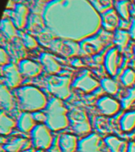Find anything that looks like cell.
I'll use <instances>...</instances> for the list:
<instances>
[{"instance_id": "cell-27", "label": "cell", "mask_w": 135, "mask_h": 152, "mask_svg": "<svg viewBox=\"0 0 135 152\" xmlns=\"http://www.w3.org/2000/svg\"><path fill=\"white\" fill-rule=\"evenodd\" d=\"M116 11L125 21L130 19V2L128 0H120L116 3Z\"/></svg>"}, {"instance_id": "cell-26", "label": "cell", "mask_w": 135, "mask_h": 152, "mask_svg": "<svg viewBox=\"0 0 135 152\" xmlns=\"http://www.w3.org/2000/svg\"><path fill=\"white\" fill-rule=\"evenodd\" d=\"M130 34L125 30H117L114 35V42L120 48H124L126 47L130 41Z\"/></svg>"}, {"instance_id": "cell-36", "label": "cell", "mask_w": 135, "mask_h": 152, "mask_svg": "<svg viewBox=\"0 0 135 152\" xmlns=\"http://www.w3.org/2000/svg\"><path fill=\"white\" fill-rule=\"evenodd\" d=\"M47 152H62V151L61 150L60 147H59V143L58 145H54V146H52L50 147Z\"/></svg>"}, {"instance_id": "cell-7", "label": "cell", "mask_w": 135, "mask_h": 152, "mask_svg": "<svg viewBox=\"0 0 135 152\" xmlns=\"http://www.w3.org/2000/svg\"><path fill=\"white\" fill-rule=\"evenodd\" d=\"M71 127L78 135H85L91 132V124L87 114L81 109H73L69 114Z\"/></svg>"}, {"instance_id": "cell-18", "label": "cell", "mask_w": 135, "mask_h": 152, "mask_svg": "<svg viewBox=\"0 0 135 152\" xmlns=\"http://www.w3.org/2000/svg\"><path fill=\"white\" fill-rule=\"evenodd\" d=\"M40 61L45 71L50 75H55L61 71V66L57 60L49 53H43L40 56Z\"/></svg>"}, {"instance_id": "cell-24", "label": "cell", "mask_w": 135, "mask_h": 152, "mask_svg": "<svg viewBox=\"0 0 135 152\" xmlns=\"http://www.w3.org/2000/svg\"><path fill=\"white\" fill-rule=\"evenodd\" d=\"M121 128L126 132H132L135 128V111L128 112L120 120Z\"/></svg>"}, {"instance_id": "cell-21", "label": "cell", "mask_w": 135, "mask_h": 152, "mask_svg": "<svg viewBox=\"0 0 135 152\" xmlns=\"http://www.w3.org/2000/svg\"><path fill=\"white\" fill-rule=\"evenodd\" d=\"M16 126V122L14 119L5 113L4 112H1L0 115V132L2 135H7L11 133Z\"/></svg>"}, {"instance_id": "cell-17", "label": "cell", "mask_w": 135, "mask_h": 152, "mask_svg": "<svg viewBox=\"0 0 135 152\" xmlns=\"http://www.w3.org/2000/svg\"><path fill=\"white\" fill-rule=\"evenodd\" d=\"M59 145L62 152H77L78 151L79 142L76 135L64 133L59 137Z\"/></svg>"}, {"instance_id": "cell-2", "label": "cell", "mask_w": 135, "mask_h": 152, "mask_svg": "<svg viewBox=\"0 0 135 152\" xmlns=\"http://www.w3.org/2000/svg\"><path fill=\"white\" fill-rule=\"evenodd\" d=\"M21 109L25 111L38 112L47 106V97L41 90L33 86H25L16 90Z\"/></svg>"}, {"instance_id": "cell-13", "label": "cell", "mask_w": 135, "mask_h": 152, "mask_svg": "<svg viewBox=\"0 0 135 152\" xmlns=\"http://www.w3.org/2000/svg\"><path fill=\"white\" fill-rule=\"evenodd\" d=\"M97 107L102 113L107 116H113L119 111L120 104L112 97L105 96L97 102Z\"/></svg>"}, {"instance_id": "cell-11", "label": "cell", "mask_w": 135, "mask_h": 152, "mask_svg": "<svg viewBox=\"0 0 135 152\" xmlns=\"http://www.w3.org/2000/svg\"><path fill=\"white\" fill-rule=\"evenodd\" d=\"M78 152H104L101 139L97 134H91L79 141Z\"/></svg>"}, {"instance_id": "cell-22", "label": "cell", "mask_w": 135, "mask_h": 152, "mask_svg": "<svg viewBox=\"0 0 135 152\" xmlns=\"http://www.w3.org/2000/svg\"><path fill=\"white\" fill-rule=\"evenodd\" d=\"M30 142L25 138H17L9 143L3 146V149L7 152H21L22 150L28 148Z\"/></svg>"}, {"instance_id": "cell-23", "label": "cell", "mask_w": 135, "mask_h": 152, "mask_svg": "<svg viewBox=\"0 0 135 152\" xmlns=\"http://www.w3.org/2000/svg\"><path fill=\"white\" fill-rule=\"evenodd\" d=\"M0 102L2 108L7 110H11L14 109V103L13 96L7 86L3 84L0 86Z\"/></svg>"}, {"instance_id": "cell-34", "label": "cell", "mask_w": 135, "mask_h": 152, "mask_svg": "<svg viewBox=\"0 0 135 152\" xmlns=\"http://www.w3.org/2000/svg\"><path fill=\"white\" fill-rule=\"evenodd\" d=\"M33 116L35 119V121H40V122H46V121H47V115L44 113H40L39 111L35 112L33 114Z\"/></svg>"}, {"instance_id": "cell-3", "label": "cell", "mask_w": 135, "mask_h": 152, "mask_svg": "<svg viewBox=\"0 0 135 152\" xmlns=\"http://www.w3.org/2000/svg\"><path fill=\"white\" fill-rule=\"evenodd\" d=\"M47 121L46 125L52 131L65 129L70 124L68 110L65 106L62 100L52 98L46 107Z\"/></svg>"}, {"instance_id": "cell-16", "label": "cell", "mask_w": 135, "mask_h": 152, "mask_svg": "<svg viewBox=\"0 0 135 152\" xmlns=\"http://www.w3.org/2000/svg\"><path fill=\"white\" fill-rule=\"evenodd\" d=\"M19 70L22 75L26 77H36L42 72L43 67L40 64L29 60V59H23L19 63Z\"/></svg>"}, {"instance_id": "cell-1", "label": "cell", "mask_w": 135, "mask_h": 152, "mask_svg": "<svg viewBox=\"0 0 135 152\" xmlns=\"http://www.w3.org/2000/svg\"><path fill=\"white\" fill-rule=\"evenodd\" d=\"M45 26L52 35L63 40H82L98 33L101 14L89 0H52L43 11Z\"/></svg>"}, {"instance_id": "cell-28", "label": "cell", "mask_w": 135, "mask_h": 152, "mask_svg": "<svg viewBox=\"0 0 135 152\" xmlns=\"http://www.w3.org/2000/svg\"><path fill=\"white\" fill-rule=\"evenodd\" d=\"M95 9L99 14H103L107 10L113 8V1L112 0H89Z\"/></svg>"}, {"instance_id": "cell-4", "label": "cell", "mask_w": 135, "mask_h": 152, "mask_svg": "<svg viewBox=\"0 0 135 152\" xmlns=\"http://www.w3.org/2000/svg\"><path fill=\"white\" fill-rule=\"evenodd\" d=\"M47 90L57 98L66 100L70 96V78L69 77L51 76L47 78Z\"/></svg>"}, {"instance_id": "cell-8", "label": "cell", "mask_w": 135, "mask_h": 152, "mask_svg": "<svg viewBox=\"0 0 135 152\" xmlns=\"http://www.w3.org/2000/svg\"><path fill=\"white\" fill-rule=\"evenodd\" d=\"M50 48L54 52L65 56H73L78 54L80 51V45L76 44V41L63 40L58 38L50 43Z\"/></svg>"}, {"instance_id": "cell-9", "label": "cell", "mask_w": 135, "mask_h": 152, "mask_svg": "<svg viewBox=\"0 0 135 152\" xmlns=\"http://www.w3.org/2000/svg\"><path fill=\"white\" fill-rule=\"evenodd\" d=\"M72 86L74 88L79 89L84 92L90 93L97 90L99 87V83L90 75L89 71H85L73 81Z\"/></svg>"}, {"instance_id": "cell-30", "label": "cell", "mask_w": 135, "mask_h": 152, "mask_svg": "<svg viewBox=\"0 0 135 152\" xmlns=\"http://www.w3.org/2000/svg\"><path fill=\"white\" fill-rule=\"evenodd\" d=\"M101 86L106 92L111 94H116L118 90V84L111 78H104L101 81Z\"/></svg>"}, {"instance_id": "cell-35", "label": "cell", "mask_w": 135, "mask_h": 152, "mask_svg": "<svg viewBox=\"0 0 135 152\" xmlns=\"http://www.w3.org/2000/svg\"><path fill=\"white\" fill-rule=\"evenodd\" d=\"M130 34L131 37L134 38L135 40V18L132 19L131 21V25H130Z\"/></svg>"}, {"instance_id": "cell-29", "label": "cell", "mask_w": 135, "mask_h": 152, "mask_svg": "<svg viewBox=\"0 0 135 152\" xmlns=\"http://www.w3.org/2000/svg\"><path fill=\"white\" fill-rule=\"evenodd\" d=\"M121 80L126 86H131L135 83V71L132 69H126L121 76Z\"/></svg>"}, {"instance_id": "cell-15", "label": "cell", "mask_w": 135, "mask_h": 152, "mask_svg": "<svg viewBox=\"0 0 135 152\" xmlns=\"http://www.w3.org/2000/svg\"><path fill=\"white\" fill-rule=\"evenodd\" d=\"M119 52L118 49L116 48H113L107 52L105 59H104V65L106 67L107 71L111 75H115L118 71V66H119Z\"/></svg>"}, {"instance_id": "cell-37", "label": "cell", "mask_w": 135, "mask_h": 152, "mask_svg": "<svg viewBox=\"0 0 135 152\" xmlns=\"http://www.w3.org/2000/svg\"><path fill=\"white\" fill-rule=\"evenodd\" d=\"M127 152H135V142H131L129 143Z\"/></svg>"}, {"instance_id": "cell-6", "label": "cell", "mask_w": 135, "mask_h": 152, "mask_svg": "<svg viewBox=\"0 0 135 152\" xmlns=\"http://www.w3.org/2000/svg\"><path fill=\"white\" fill-rule=\"evenodd\" d=\"M33 146L40 150H48L52 146L53 137L51 129L47 125L39 124L32 131Z\"/></svg>"}, {"instance_id": "cell-12", "label": "cell", "mask_w": 135, "mask_h": 152, "mask_svg": "<svg viewBox=\"0 0 135 152\" xmlns=\"http://www.w3.org/2000/svg\"><path fill=\"white\" fill-rule=\"evenodd\" d=\"M28 16H29V10L25 5L18 4L15 5L14 11H12L11 17L12 21L14 26L17 28H24L27 26Z\"/></svg>"}, {"instance_id": "cell-39", "label": "cell", "mask_w": 135, "mask_h": 152, "mask_svg": "<svg viewBox=\"0 0 135 152\" xmlns=\"http://www.w3.org/2000/svg\"><path fill=\"white\" fill-rule=\"evenodd\" d=\"M134 57H135V48H134Z\"/></svg>"}, {"instance_id": "cell-38", "label": "cell", "mask_w": 135, "mask_h": 152, "mask_svg": "<svg viewBox=\"0 0 135 152\" xmlns=\"http://www.w3.org/2000/svg\"><path fill=\"white\" fill-rule=\"evenodd\" d=\"M36 152H44V150H39V151H37Z\"/></svg>"}, {"instance_id": "cell-33", "label": "cell", "mask_w": 135, "mask_h": 152, "mask_svg": "<svg viewBox=\"0 0 135 152\" xmlns=\"http://www.w3.org/2000/svg\"><path fill=\"white\" fill-rule=\"evenodd\" d=\"M0 64L2 66L9 64V56L4 49L0 50Z\"/></svg>"}, {"instance_id": "cell-20", "label": "cell", "mask_w": 135, "mask_h": 152, "mask_svg": "<svg viewBox=\"0 0 135 152\" xmlns=\"http://www.w3.org/2000/svg\"><path fill=\"white\" fill-rule=\"evenodd\" d=\"M17 127L23 132H30L35 128V119L33 114L25 113L19 116L17 121Z\"/></svg>"}, {"instance_id": "cell-40", "label": "cell", "mask_w": 135, "mask_h": 152, "mask_svg": "<svg viewBox=\"0 0 135 152\" xmlns=\"http://www.w3.org/2000/svg\"><path fill=\"white\" fill-rule=\"evenodd\" d=\"M134 2H135V0H134Z\"/></svg>"}, {"instance_id": "cell-19", "label": "cell", "mask_w": 135, "mask_h": 152, "mask_svg": "<svg viewBox=\"0 0 135 152\" xmlns=\"http://www.w3.org/2000/svg\"><path fill=\"white\" fill-rule=\"evenodd\" d=\"M104 142L110 148L111 152H127L129 143L126 140H121L117 136H107Z\"/></svg>"}, {"instance_id": "cell-32", "label": "cell", "mask_w": 135, "mask_h": 152, "mask_svg": "<svg viewBox=\"0 0 135 152\" xmlns=\"http://www.w3.org/2000/svg\"><path fill=\"white\" fill-rule=\"evenodd\" d=\"M135 101V88L132 89L129 93V95L126 96L125 99L123 100V106L124 108H128L133 102Z\"/></svg>"}, {"instance_id": "cell-31", "label": "cell", "mask_w": 135, "mask_h": 152, "mask_svg": "<svg viewBox=\"0 0 135 152\" xmlns=\"http://www.w3.org/2000/svg\"><path fill=\"white\" fill-rule=\"evenodd\" d=\"M22 39H23L25 45L28 48H35L37 47L38 43L36 40L28 33H22Z\"/></svg>"}, {"instance_id": "cell-10", "label": "cell", "mask_w": 135, "mask_h": 152, "mask_svg": "<svg viewBox=\"0 0 135 152\" xmlns=\"http://www.w3.org/2000/svg\"><path fill=\"white\" fill-rule=\"evenodd\" d=\"M2 76L5 78L7 85L10 88L17 87L21 83V73L19 67L14 64L3 66L2 70Z\"/></svg>"}, {"instance_id": "cell-14", "label": "cell", "mask_w": 135, "mask_h": 152, "mask_svg": "<svg viewBox=\"0 0 135 152\" xmlns=\"http://www.w3.org/2000/svg\"><path fill=\"white\" fill-rule=\"evenodd\" d=\"M118 14L114 8L101 14V25L107 32H113L119 26Z\"/></svg>"}, {"instance_id": "cell-5", "label": "cell", "mask_w": 135, "mask_h": 152, "mask_svg": "<svg viewBox=\"0 0 135 152\" xmlns=\"http://www.w3.org/2000/svg\"><path fill=\"white\" fill-rule=\"evenodd\" d=\"M111 39V36L105 35L104 33L99 35L96 34L93 37L87 38L81 41L80 50L83 54L94 55L99 52L107 45Z\"/></svg>"}, {"instance_id": "cell-25", "label": "cell", "mask_w": 135, "mask_h": 152, "mask_svg": "<svg viewBox=\"0 0 135 152\" xmlns=\"http://www.w3.org/2000/svg\"><path fill=\"white\" fill-rule=\"evenodd\" d=\"M16 26L10 19H2L1 22V30L9 39L15 37L17 36Z\"/></svg>"}]
</instances>
